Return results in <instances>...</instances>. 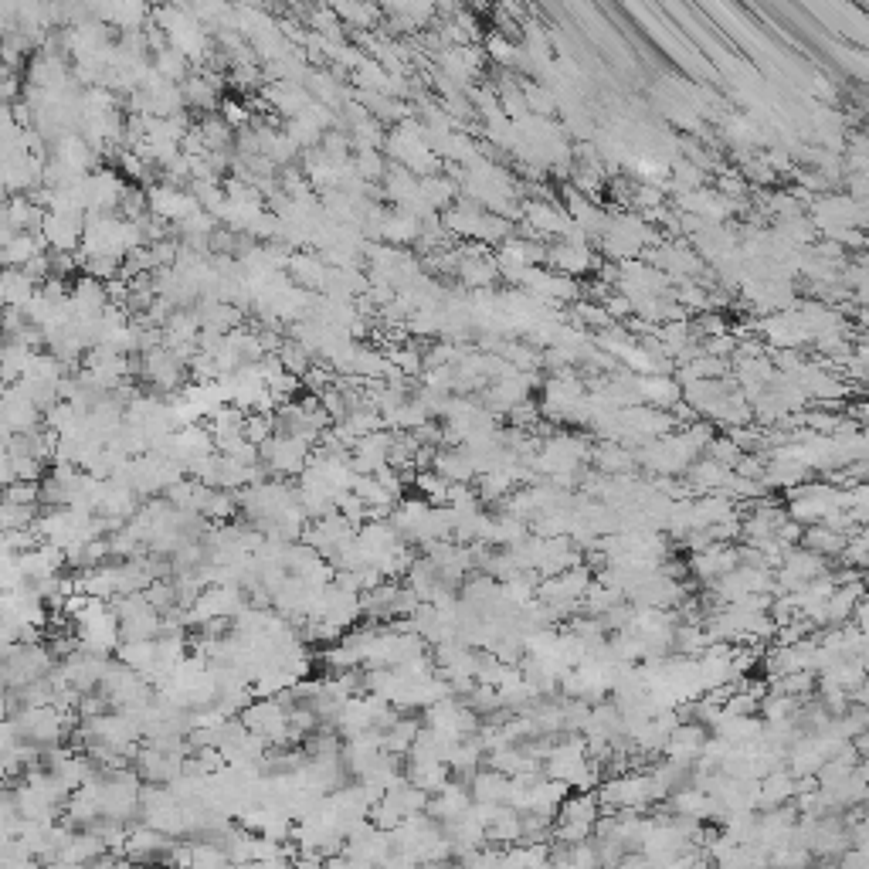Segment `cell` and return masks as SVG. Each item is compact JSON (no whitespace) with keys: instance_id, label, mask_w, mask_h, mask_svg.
<instances>
[{"instance_id":"20","label":"cell","mask_w":869,"mask_h":869,"mask_svg":"<svg viewBox=\"0 0 869 869\" xmlns=\"http://www.w3.org/2000/svg\"><path fill=\"white\" fill-rule=\"evenodd\" d=\"M0 499H4V503H17V506H38V483L14 479V483L0 489Z\"/></svg>"},{"instance_id":"8","label":"cell","mask_w":869,"mask_h":869,"mask_svg":"<svg viewBox=\"0 0 869 869\" xmlns=\"http://www.w3.org/2000/svg\"><path fill=\"white\" fill-rule=\"evenodd\" d=\"M737 564H741L737 561V550L727 547V544H710L707 550H700V554L690 557V571L707 584V588L710 584H717L720 578H727Z\"/></svg>"},{"instance_id":"15","label":"cell","mask_w":869,"mask_h":869,"mask_svg":"<svg viewBox=\"0 0 869 869\" xmlns=\"http://www.w3.org/2000/svg\"><path fill=\"white\" fill-rule=\"evenodd\" d=\"M0 292H4L7 309H28L38 286L21 269H0Z\"/></svg>"},{"instance_id":"2","label":"cell","mask_w":869,"mask_h":869,"mask_svg":"<svg viewBox=\"0 0 869 869\" xmlns=\"http://www.w3.org/2000/svg\"><path fill=\"white\" fill-rule=\"evenodd\" d=\"M258 459H262V466L272 479H286L289 483V479L306 472L309 459H313V445L292 435H272L265 445H258Z\"/></svg>"},{"instance_id":"9","label":"cell","mask_w":869,"mask_h":869,"mask_svg":"<svg viewBox=\"0 0 869 869\" xmlns=\"http://www.w3.org/2000/svg\"><path fill=\"white\" fill-rule=\"evenodd\" d=\"M286 272H289V282H296V289H306V292H316V296H320L330 265H326L323 255H316V252H292Z\"/></svg>"},{"instance_id":"3","label":"cell","mask_w":869,"mask_h":869,"mask_svg":"<svg viewBox=\"0 0 869 869\" xmlns=\"http://www.w3.org/2000/svg\"><path fill=\"white\" fill-rule=\"evenodd\" d=\"M751 333L764 343V350H771V354H781V350H802V347L812 343V337H808V326H805L798 309H785V313L761 316V320L754 323Z\"/></svg>"},{"instance_id":"14","label":"cell","mask_w":869,"mask_h":869,"mask_svg":"<svg viewBox=\"0 0 869 869\" xmlns=\"http://www.w3.org/2000/svg\"><path fill=\"white\" fill-rule=\"evenodd\" d=\"M41 252H48L41 235H14L11 242L0 248V269H24V265Z\"/></svg>"},{"instance_id":"1","label":"cell","mask_w":869,"mask_h":869,"mask_svg":"<svg viewBox=\"0 0 869 869\" xmlns=\"http://www.w3.org/2000/svg\"><path fill=\"white\" fill-rule=\"evenodd\" d=\"M544 768H547V781H557L561 788H588L591 781L598 778L595 761H591V754L584 751L581 741L550 747L544 757Z\"/></svg>"},{"instance_id":"4","label":"cell","mask_w":869,"mask_h":869,"mask_svg":"<svg viewBox=\"0 0 869 869\" xmlns=\"http://www.w3.org/2000/svg\"><path fill=\"white\" fill-rule=\"evenodd\" d=\"M659 788L656 781H652V774H618V778L605 781V788H601L598 795V805L605 808H618V812H639V808H645L649 802H656Z\"/></svg>"},{"instance_id":"18","label":"cell","mask_w":869,"mask_h":869,"mask_svg":"<svg viewBox=\"0 0 869 869\" xmlns=\"http://www.w3.org/2000/svg\"><path fill=\"white\" fill-rule=\"evenodd\" d=\"M34 520H38V506H17V503H4V499H0V533H4V537L31 530Z\"/></svg>"},{"instance_id":"10","label":"cell","mask_w":869,"mask_h":869,"mask_svg":"<svg viewBox=\"0 0 869 869\" xmlns=\"http://www.w3.org/2000/svg\"><path fill=\"white\" fill-rule=\"evenodd\" d=\"M4 214H7V221H11V228L17 231V235H38L41 221H45L48 211L41 208V204H34L28 194H7Z\"/></svg>"},{"instance_id":"11","label":"cell","mask_w":869,"mask_h":869,"mask_svg":"<svg viewBox=\"0 0 869 869\" xmlns=\"http://www.w3.org/2000/svg\"><path fill=\"white\" fill-rule=\"evenodd\" d=\"M679 401H683V391H679V384L669 374L639 377V404H649V408L669 411Z\"/></svg>"},{"instance_id":"6","label":"cell","mask_w":869,"mask_h":869,"mask_svg":"<svg viewBox=\"0 0 869 869\" xmlns=\"http://www.w3.org/2000/svg\"><path fill=\"white\" fill-rule=\"evenodd\" d=\"M601 255L591 245H578V242H550L547 245V262L544 269L567 275V279H581V275L598 272Z\"/></svg>"},{"instance_id":"12","label":"cell","mask_w":869,"mask_h":869,"mask_svg":"<svg viewBox=\"0 0 869 869\" xmlns=\"http://www.w3.org/2000/svg\"><path fill=\"white\" fill-rule=\"evenodd\" d=\"M510 788L513 781L506 778V774L499 771H476V778H472V802L476 805H506L510 802Z\"/></svg>"},{"instance_id":"17","label":"cell","mask_w":869,"mask_h":869,"mask_svg":"<svg viewBox=\"0 0 869 869\" xmlns=\"http://www.w3.org/2000/svg\"><path fill=\"white\" fill-rule=\"evenodd\" d=\"M486 58L499 68V72H516V68H520V45L496 31L486 38Z\"/></svg>"},{"instance_id":"16","label":"cell","mask_w":869,"mask_h":869,"mask_svg":"<svg viewBox=\"0 0 869 869\" xmlns=\"http://www.w3.org/2000/svg\"><path fill=\"white\" fill-rule=\"evenodd\" d=\"M150 68L157 72V79L170 82V85H180L187 75H191V62H187V58L180 55L177 48H170V45L163 51H157V55H150Z\"/></svg>"},{"instance_id":"13","label":"cell","mask_w":869,"mask_h":869,"mask_svg":"<svg viewBox=\"0 0 869 869\" xmlns=\"http://www.w3.org/2000/svg\"><path fill=\"white\" fill-rule=\"evenodd\" d=\"M591 459H595L601 476H628L635 466V452L625 449V445H618V442L595 445V449H591Z\"/></svg>"},{"instance_id":"7","label":"cell","mask_w":869,"mask_h":869,"mask_svg":"<svg viewBox=\"0 0 869 869\" xmlns=\"http://www.w3.org/2000/svg\"><path fill=\"white\" fill-rule=\"evenodd\" d=\"M82 228H85V214H58V211H48L45 221H41L38 235L45 238L48 252H79Z\"/></svg>"},{"instance_id":"5","label":"cell","mask_w":869,"mask_h":869,"mask_svg":"<svg viewBox=\"0 0 869 869\" xmlns=\"http://www.w3.org/2000/svg\"><path fill=\"white\" fill-rule=\"evenodd\" d=\"M598 795L578 791L557 805V836L564 842H584L598 829Z\"/></svg>"},{"instance_id":"19","label":"cell","mask_w":869,"mask_h":869,"mask_svg":"<svg viewBox=\"0 0 869 869\" xmlns=\"http://www.w3.org/2000/svg\"><path fill=\"white\" fill-rule=\"evenodd\" d=\"M333 14L343 28H360V31H374V24L381 21V11L367 4H333Z\"/></svg>"}]
</instances>
